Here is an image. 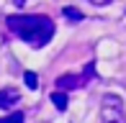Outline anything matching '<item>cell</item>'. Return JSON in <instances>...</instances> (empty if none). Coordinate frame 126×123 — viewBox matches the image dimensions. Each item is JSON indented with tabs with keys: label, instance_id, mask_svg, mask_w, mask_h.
<instances>
[{
	"label": "cell",
	"instance_id": "cell-5",
	"mask_svg": "<svg viewBox=\"0 0 126 123\" xmlns=\"http://www.w3.org/2000/svg\"><path fill=\"white\" fill-rule=\"evenodd\" d=\"M51 103H54L57 110H67V95L62 92V90H57L54 95H51Z\"/></svg>",
	"mask_w": 126,
	"mask_h": 123
},
{
	"label": "cell",
	"instance_id": "cell-2",
	"mask_svg": "<svg viewBox=\"0 0 126 123\" xmlns=\"http://www.w3.org/2000/svg\"><path fill=\"white\" fill-rule=\"evenodd\" d=\"M100 123H126V110L118 95H106L100 103Z\"/></svg>",
	"mask_w": 126,
	"mask_h": 123
},
{
	"label": "cell",
	"instance_id": "cell-7",
	"mask_svg": "<svg viewBox=\"0 0 126 123\" xmlns=\"http://www.w3.org/2000/svg\"><path fill=\"white\" fill-rule=\"evenodd\" d=\"M23 82H26L28 90H36V87H39V77H36V72H26V74H23Z\"/></svg>",
	"mask_w": 126,
	"mask_h": 123
},
{
	"label": "cell",
	"instance_id": "cell-4",
	"mask_svg": "<svg viewBox=\"0 0 126 123\" xmlns=\"http://www.w3.org/2000/svg\"><path fill=\"white\" fill-rule=\"evenodd\" d=\"M18 103H21V92L16 90V87H3V90H0V108L3 110H10Z\"/></svg>",
	"mask_w": 126,
	"mask_h": 123
},
{
	"label": "cell",
	"instance_id": "cell-6",
	"mask_svg": "<svg viewBox=\"0 0 126 123\" xmlns=\"http://www.w3.org/2000/svg\"><path fill=\"white\" fill-rule=\"evenodd\" d=\"M62 13H64V18H70L72 23H77V21H82V13H80L77 8H72V5H67V8L62 10Z\"/></svg>",
	"mask_w": 126,
	"mask_h": 123
},
{
	"label": "cell",
	"instance_id": "cell-1",
	"mask_svg": "<svg viewBox=\"0 0 126 123\" xmlns=\"http://www.w3.org/2000/svg\"><path fill=\"white\" fill-rule=\"evenodd\" d=\"M5 23L21 41H26L33 49L47 46L54 36V21L49 15H8Z\"/></svg>",
	"mask_w": 126,
	"mask_h": 123
},
{
	"label": "cell",
	"instance_id": "cell-3",
	"mask_svg": "<svg viewBox=\"0 0 126 123\" xmlns=\"http://www.w3.org/2000/svg\"><path fill=\"white\" fill-rule=\"evenodd\" d=\"M93 74V64H88V69H85V74H62L57 77V90L67 92V90H77V87L85 85V80Z\"/></svg>",
	"mask_w": 126,
	"mask_h": 123
},
{
	"label": "cell",
	"instance_id": "cell-9",
	"mask_svg": "<svg viewBox=\"0 0 126 123\" xmlns=\"http://www.w3.org/2000/svg\"><path fill=\"white\" fill-rule=\"evenodd\" d=\"M90 3H93V5H108L111 0H90Z\"/></svg>",
	"mask_w": 126,
	"mask_h": 123
},
{
	"label": "cell",
	"instance_id": "cell-10",
	"mask_svg": "<svg viewBox=\"0 0 126 123\" xmlns=\"http://www.w3.org/2000/svg\"><path fill=\"white\" fill-rule=\"evenodd\" d=\"M13 3L18 5V8H23V5H26V0H13Z\"/></svg>",
	"mask_w": 126,
	"mask_h": 123
},
{
	"label": "cell",
	"instance_id": "cell-8",
	"mask_svg": "<svg viewBox=\"0 0 126 123\" xmlns=\"http://www.w3.org/2000/svg\"><path fill=\"white\" fill-rule=\"evenodd\" d=\"M0 123H23V113L21 110H16V113L5 115V118H0Z\"/></svg>",
	"mask_w": 126,
	"mask_h": 123
}]
</instances>
